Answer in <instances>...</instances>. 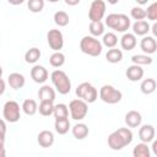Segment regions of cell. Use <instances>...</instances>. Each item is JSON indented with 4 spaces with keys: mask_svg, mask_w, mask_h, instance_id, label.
Returning a JSON list of instances; mask_svg holds the SVG:
<instances>
[{
    "mask_svg": "<svg viewBox=\"0 0 157 157\" xmlns=\"http://www.w3.org/2000/svg\"><path fill=\"white\" fill-rule=\"evenodd\" d=\"M132 131L129 128H119L108 136V146L113 151H120L132 141Z\"/></svg>",
    "mask_w": 157,
    "mask_h": 157,
    "instance_id": "obj_1",
    "label": "cell"
},
{
    "mask_svg": "<svg viewBox=\"0 0 157 157\" xmlns=\"http://www.w3.org/2000/svg\"><path fill=\"white\" fill-rule=\"evenodd\" d=\"M102 44L105 45L107 48H114L118 44V37L115 33L113 32H108V33H103V38H102Z\"/></svg>",
    "mask_w": 157,
    "mask_h": 157,
    "instance_id": "obj_33",
    "label": "cell"
},
{
    "mask_svg": "<svg viewBox=\"0 0 157 157\" xmlns=\"http://www.w3.org/2000/svg\"><path fill=\"white\" fill-rule=\"evenodd\" d=\"M88 126L83 123H76L72 128H71V132L74 135V137L76 140H83L87 137L88 135Z\"/></svg>",
    "mask_w": 157,
    "mask_h": 157,
    "instance_id": "obj_20",
    "label": "cell"
},
{
    "mask_svg": "<svg viewBox=\"0 0 157 157\" xmlns=\"http://www.w3.org/2000/svg\"><path fill=\"white\" fill-rule=\"evenodd\" d=\"M151 29V26L147 21L145 20H140V21H135V23L132 25V33L135 36H146Z\"/></svg>",
    "mask_w": 157,
    "mask_h": 157,
    "instance_id": "obj_19",
    "label": "cell"
},
{
    "mask_svg": "<svg viewBox=\"0 0 157 157\" xmlns=\"http://www.w3.org/2000/svg\"><path fill=\"white\" fill-rule=\"evenodd\" d=\"M37 142L40 147H52L54 144V134L50 130H42L37 136Z\"/></svg>",
    "mask_w": 157,
    "mask_h": 157,
    "instance_id": "obj_15",
    "label": "cell"
},
{
    "mask_svg": "<svg viewBox=\"0 0 157 157\" xmlns=\"http://www.w3.org/2000/svg\"><path fill=\"white\" fill-rule=\"evenodd\" d=\"M54 22H55V25H58L59 27H65V26H67L69 25V21H70V18H69V15L65 12V11H56L55 13H54Z\"/></svg>",
    "mask_w": 157,
    "mask_h": 157,
    "instance_id": "obj_34",
    "label": "cell"
},
{
    "mask_svg": "<svg viewBox=\"0 0 157 157\" xmlns=\"http://www.w3.org/2000/svg\"><path fill=\"white\" fill-rule=\"evenodd\" d=\"M108 4H110V5H115V4H118L119 2V0H105Z\"/></svg>",
    "mask_w": 157,
    "mask_h": 157,
    "instance_id": "obj_47",
    "label": "cell"
},
{
    "mask_svg": "<svg viewBox=\"0 0 157 157\" xmlns=\"http://www.w3.org/2000/svg\"><path fill=\"white\" fill-rule=\"evenodd\" d=\"M152 32H153V37L157 36V23H153L152 26Z\"/></svg>",
    "mask_w": 157,
    "mask_h": 157,
    "instance_id": "obj_44",
    "label": "cell"
},
{
    "mask_svg": "<svg viewBox=\"0 0 157 157\" xmlns=\"http://www.w3.org/2000/svg\"><path fill=\"white\" fill-rule=\"evenodd\" d=\"M155 136H156V130L151 124H145L139 129V139L141 140V142L150 144L155 139Z\"/></svg>",
    "mask_w": 157,
    "mask_h": 157,
    "instance_id": "obj_13",
    "label": "cell"
},
{
    "mask_svg": "<svg viewBox=\"0 0 157 157\" xmlns=\"http://www.w3.org/2000/svg\"><path fill=\"white\" fill-rule=\"evenodd\" d=\"M105 26L117 32L124 33L130 28L131 21L125 13H109L105 17Z\"/></svg>",
    "mask_w": 157,
    "mask_h": 157,
    "instance_id": "obj_2",
    "label": "cell"
},
{
    "mask_svg": "<svg viewBox=\"0 0 157 157\" xmlns=\"http://www.w3.org/2000/svg\"><path fill=\"white\" fill-rule=\"evenodd\" d=\"M54 110V103L53 101H40L38 105V112L43 117H49L53 114Z\"/></svg>",
    "mask_w": 157,
    "mask_h": 157,
    "instance_id": "obj_29",
    "label": "cell"
},
{
    "mask_svg": "<svg viewBox=\"0 0 157 157\" xmlns=\"http://www.w3.org/2000/svg\"><path fill=\"white\" fill-rule=\"evenodd\" d=\"M125 75H126V77H128L129 81H131V82H137V81H140V80L144 77V69H142L140 65L132 64V65H130V66L126 69Z\"/></svg>",
    "mask_w": 157,
    "mask_h": 157,
    "instance_id": "obj_16",
    "label": "cell"
},
{
    "mask_svg": "<svg viewBox=\"0 0 157 157\" xmlns=\"http://www.w3.org/2000/svg\"><path fill=\"white\" fill-rule=\"evenodd\" d=\"M40 55H42V53H40V50L38 48H36V47L29 48L25 53V61L27 64H36L40 59Z\"/></svg>",
    "mask_w": 157,
    "mask_h": 157,
    "instance_id": "obj_25",
    "label": "cell"
},
{
    "mask_svg": "<svg viewBox=\"0 0 157 157\" xmlns=\"http://www.w3.org/2000/svg\"><path fill=\"white\" fill-rule=\"evenodd\" d=\"M80 49L90 56H98L103 50V44L93 36H85L80 40Z\"/></svg>",
    "mask_w": 157,
    "mask_h": 157,
    "instance_id": "obj_4",
    "label": "cell"
},
{
    "mask_svg": "<svg viewBox=\"0 0 157 157\" xmlns=\"http://www.w3.org/2000/svg\"><path fill=\"white\" fill-rule=\"evenodd\" d=\"M47 42L50 49L54 52H59L64 47V36L60 29H49L47 33Z\"/></svg>",
    "mask_w": 157,
    "mask_h": 157,
    "instance_id": "obj_9",
    "label": "cell"
},
{
    "mask_svg": "<svg viewBox=\"0 0 157 157\" xmlns=\"http://www.w3.org/2000/svg\"><path fill=\"white\" fill-rule=\"evenodd\" d=\"M136 44H137L136 36L134 33L124 32V34L120 38V47H121V49H124L126 52H130V50H132L136 47Z\"/></svg>",
    "mask_w": 157,
    "mask_h": 157,
    "instance_id": "obj_14",
    "label": "cell"
},
{
    "mask_svg": "<svg viewBox=\"0 0 157 157\" xmlns=\"http://www.w3.org/2000/svg\"><path fill=\"white\" fill-rule=\"evenodd\" d=\"M49 63L53 67H61L65 64V55L59 50V52H54L50 58H49Z\"/></svg>",
    "mask_w": 157,
    "mask_h": 157,
    "instance_id": "obj_31",
    "label": "cell"
},
{
    "mask_svg": "<svg viewBox=\"0 0 157 157\" xmlns=\"http://www.w3.org/2000/svg\"><path fill=\"white\" fill-rule=\"evenodd\" d=\"M21 109L23 110L25 114L27 115H34L37 112H38V104L34 99L32 98H27L22 102V105H21Z\"/></svg>",
    "mask_w": 157,
    "mask_h": 157,
    "instance_id": "obj_23",
    "label": "cell"
},
{
    "mask_svg": "<svg viewBox=\"0 0 157 157\" xmlns=\"http://www.w3.org/2000/svg\"><path fill=\"white\" fill-rule=\"evenodd\" d=\"M38 98L39 101H53L55 99V91L49 85H43L38 90Z\"/></svg>",
    "mask_w": 157,
    "mask_h": 157,
    "instance_id": "obj_21",
    "label": "cell"
},
{
    "mask_svg": "<svg viewBox=\"0 0 157 157\" xmlns=\"http://www.w3.org/2000/svg\"><path fill=\"white\" fill-rule=\"evenodd\" d=\"M151 142H152V151H153L155 155H157V141L153 139Z\"/></svg>",
    "mask_w": 157,
    "mask_h": 157,
    "instance_id": "obj_42",
    "label": "cell"
},
{
    "mask_svg": "<svg viewBox=\"0 0 157 157\" xmlns=\"http://www.w3.org/2000/svg\"><path fill=\"white\" fill-rule=\"evenodd\" d=\"M130 16H131L135 21L145 20V18H146V11H145L141 6H135V7H132L131 11H130Z\"/></svg>",
    "mask_w": 157,
    "mask_h": 157,
    "instance_id": "obj_36",
    "label": "cell"
},
{
    "mask_svg": "<svg viewBox=\"0 0 157 157\" xmlns=\"http://www.w3.org/2000/svg\"><path fill=\"white\" fill-rule=\"evenodd\" d=\"M0 134L6 135V123L5 119H0Z\"/></svg>",
    "mask_w": 157,
    "mask_h": 157,
    "instance_id": "obj_38",
    "label": "cell"
},
{
    "mask_svg": "<svg viewBox=\"0 0 157 157\" xmlns=\"http://www.w3.org/2000/svg\"><path fill=\"white\" fill-rule=\"evenodd\" d=\"M156 87H157V82L155 78H145L142 80L141 85H140V91L144 93V94H151L156 91Z\"/></svg>",
    "mask_w": 157,
    "mask_h": 157,
    "instance_id": "obj_24",
    "label": "cell"
},
{
    "mask_svg": "<svg viewBox=\"0 0 157 157\" xmlns=\"http://www.w3.org/2000/svg\"><path fill=\"white\" fill-rule=\"evenodd\" d=\"M139 5H145V4H147L148 2V0H135Z\"/></svg>",
    "mask_w": 157,
    "mask_h": 157,
    "instance_id": "obj_46",
    "label": "cell"
},
{
    "mask_svg": "<svg viewBox=\"0 0 157 157\" xmlns=\"http://www.w3.org/2000/svg\"><path fill=\"white\" fill-rule=\"evenodd\" d=\"M132 155H134V157H150L151 151H150L148 144H146V142L137 144L132 150Z\"/></svg>",
    "mask_w": 157,
    "mask_h": 157,
    "instance_id": "obj_27",
    "label": "cell"
},
{
    "mask_svg": "<svg viewBox=\"0 0 157 157\" xmlns=\"http://www.w3.org/2000/svg\"><path fill=\"white\" fill-rule=\"evenodd\" d=\"M71 128V124H70V120L69 118H61V119H55V123H54V129L55 131L59 134V135H65L69 132Z\"/></svg>",
    "mask_w": 157,
    "mask_h": 157,
    "instance_id": "obj_22",
    "label": "cell"
},
{
    "mask_svg": "<svg viewBox=\"0 0 157 157\" xmlns=\"http://www.w3.org/2000/svg\"><path fill=\"white\" fill-rule=\"evenodd\" d=\"M7 83H9V86H10L11 88H13V90H20V88H22V87L25 86L26 78H25V76H23L22 74H20V72H12V74H10L9 77H7Z\"/></svg>",
    "mask_w": 157,
    "mask_h": 157,
    "instance_id": "obj_18",
    "label": "cell"
},
{
    "mask_svg": "<svg viewBox=\"0 0 157 157\" xmlns=\"http://www.w3.org/2000/svg\"><path fill=\"white\" fill-rule=\"evenodd\" d=\"M5 90H6V83H5V81L0 77V96H1V94H4Z\"/></svg>",
    "mask_w": 157,
    "mask_h": 157,
    "instance_id": "obj_39",
    "label": "cell"
},
{
    "mask_svg": "<svg viewBox=\"0 0 157 157\" xmlns=\"http://www.w3.org/2000/svg\"><path fill=\"white\" fill-rule=\"evenodd\" d=\"M142 123L141 113L137 110H129L125 114V124L129 128H139Z\"/></svg>",
    "mask_w": 157,
    "mask_h": 157,
    "instance_id": "obj_17",
    "label": "cell"
},
{
    "mask_svg": "<svg viewBox=\"0 0 157 157\" xmlns=\"http://www.w3.org/2000/svg\"><path fill=\"white\" fill-rule=\"evenodd\" d=\"M104 15H105V1L93 0L88 10V18L91 21H102Z\"/></svg>",
    "mask_w": 157,
    "mask_h": 157,
    "instance_id": "obj_10",
    "label": "cell"
},
{
    "mask_svg": "<svg viewBox=\"0 0 157 157\" xmlns=\"http://www.w3.org/2000/svg\"><path fill=\"white\" fill-rule=\"evenodd\" d=\"M44 4H45V0H27V7L33 13L40 12L44 9Z\"/></svg>",
    "mask_w": 157,
    "mask_h": 157,
    "instance_id": "obj_35",
    "label": "cell"
},
{
    "mask_svg": "<svg viewBox=\"0 0 157 157\" xmlns=\"http://www.w3.org/2000/svg\"><path fill=\"white\" fill-rule=\"evenodd\" d=\"M64 1H65V4L69 5V6H76L77 4H80L81 0H64Z\"/></svg>",
    "mask_w": 157,
    "mask_h": 157,
    "instance_id": "obj_40",
    "label": "cell"
},
{
    "mask_svg": "<svg viewBox=\"0 0 157 157\" xmlns=\"http://www.w3.org/2000/svg\"><path fill=\"white\" fill-rule=\"evenodd\" d=\"M88 29H90L91 36L97 38L99 36H103V33H104V23L102 21H91L90 26H88Z\"/></svg>",
    "mask_w": 157,
    "mask_h": 157,
    "instance_id": "obj_28",
    "label": "cell"
},
{
    "mask_svg": "<svg viewBox=\"0 0 157 157\" xmlns=\"http://www.w3.org/2000/svg\"><path fill=\"white\" fill-rule=\"evenodd\" d=\"M140 48L145 54H153L157 50V42L153 36H144L140 42Z\"/></svg>",
    "mask_w": 157,
    "mask_h": 157,
    "instance_id": "obj_12",
    "label": "cell"
},
{
    "mask_svg": "<svg viewBox=\"0 0 157 157\" xmlns=\"http://www.w3.org/2000/svg\"><path fill=\"white\" fill-rule=\"evenodd\" d=\"M31 77L36 83H44L49 77V74H48V70L44 66L34 65L31 69Z\"/></svg>",
    "mask_w": 157,
    "mask_h": 157,
    "instance_id": "obj_11",
    "label": "cell"
},
{
    "mask_svg": "<svg viewBox=\"0 0 157 157\" xmlns=\"http://www.w3.org/2000/svg\"><path fill=\"white\" fill-rule=\"evenodd\" d=\"M105 59H107L108 63H112V64L120 63L121 59H123V52L120 49H117L115 47L114 48H109V50L105 54Z\"/></svg>",
    "mask_w": 157,
    "mask_h": 157,
    "instance_id": "obj_26",
    "label": "cell"
},
{
    "mask_svg": "<svg viewBox=\"0 0 157 157\" xmlns=\"http://www.w3.org/2000/svg\"><path fill=\"white\" fill-rule=\"evenodd\" d=\"M99 98L107 104H117L121 101L123 93L112 85H103L99 88Z\"/></svg>",
    "mask_w": 157,
    "mask_h": 157,
    "instance_id": "obj_5",
    "label": "cell"
},
{
    "mask_svg": "<svg viewBox=\"0 0 157 157\" xmlns=\"http://www.w3.org/2000/svg\"><path fill=\"white\" fill-rule=\"evenodd\" d=\"M53 115L55 119H61V118H69V108L64 103L54 104V110Z\"/></svg>",
    "mask_w": 157,
    "mask_h": 157,
    "instance_id": "obj_30",
    "label": "cell"
},
{
    "mask_svg": "<svg viewBox=\"0 0 157 157\" xmlns=\"http://www.w3.org/2000/svg\"><path fill=\"white\" fill-rule=\"evenodd\" d=\"M6 137V135H1L0 134V147H5V139Z\"/></svg>",
    "mask_w": 157,
    "mask_h": 157,
    "instance_id": "obj_43",
    "label": "cell"
},
{
    "mask_svg": "<svg viewBox=\"0 0 157 157\" xmlns=\"http://www.w3.org/2000/svg\"><path fill=\"white\" fill-rule=\"evenodd\" d=\"M23 1H25V0H7V2H9V4L15 5V6H16V5H21Z\"/></svg>",
    "mask_w": 157,
    "mask_h": 157,
    "instance_id": "obj_41",
    "label": "cell"
},
{
    "mask_svg": "<svg viewBox=\"0 0 157 157\" xmlns=\"http://www.w3.org/2000/svg\"><path fill=\"white\" fill-rule=\"evenodd\" d=\"M67 108H69L70 117L74 120H76V121H80V120L85 119L86 115H87V113H88V103H86L81 98L72 99L69 103V107Z\"/></svg>",
    "mask_w": 157,
    "mask_h": 157,
    "instance_id": "obj_6",
    "label": "cell"
},
{
    "mask_svg": "<svg viewBox=\"0 0 157 157\" xmlns=\"http://www.w3.org/2000/svg\"><path fill=\"white\" fill-rule=\"evenodd\" d=\"M76 96L83 99L86 103H93L98 98V91L90 82H82L76 87Z\"/></svg>",
    "mask_w": 157,
    "mask_h": 157,
    "instance_id": "obj_7",
    "label": "cell"
},
{
    "mask_svg": "<svg viewBox=\"0 0 157 157\" xmlns=\"http://www.w3.org/2000/svg\"><path fill=\"white\" fill-rule=\"evenodd\" d=\"M2 76V67H1V65H0V77Z\"/></svg>",
    "mask_w": 157,
    "mask_h": 157,
    "instance_id": "obj_48",
    "label": "cell"
},
{
    "mask_svg": "<svg viewBox=\"0 0 157 157\" xmlns=\"http://www.w3.org/2000/svg\"><path fill=\"white\" fill-rule=\"evenodd\" d=\"M47 1H49V2H58L59 0H47Z\"/></svg>",
    "mask_w": 157,
    "mask_h": 157,
    "instance_id": "obj_49",
    "label": "cell"
},
{
    "mask_svg": "<svg viewBox=\"0 0 157 157\" xmlns=\"http://www.w3.org/2000/svg\"><path fill=\"white\" fill-rule=\"evenodd\" d=\"M2 117L7 123H17L21 118V108L16 101H7L2 107Z\"/></svg>",
    "mask_w": 157,
    "mask_h": 157,
    "instance_id": "obj_8",
    "label": "cell"
},
{
    "mask_svg": "<svg viewBox=\"0 0 157 157\" xmlns=\"http://www.w3.org/2000/svg\"><path fill=\"white\" fill-rule=\"evenodd\" d=\"M5 155H6L5 147H0V157H5Z\"/></svg>",
    "mask_w": 157,
    "mask_h": 157,
    "instance_id": "obj_45",
    "label": "cell"
},
{
    "mask_svg": "<svg viewBox=\"0 0 157 157\" xmlns=\"http://www.w3.org/2000/svg\"><path fill=\"white\" fill-rule=\"evenodd\" d=\"M50 80L52 83L54 85L55 90L60 93V94H67L71 91V81L69 78V76L66 75L65 71L63 70H54L50 74Z\"/></svg>",
    "mask_w": 157,
    "mask_h": 157,
    "instance_id": "obj_3",
    "label": "cell"
},
{
    "mask_svg": "<svg viewBox=\"0 0 157 157\" xmlns=\"http://www.w3.org/2000/svg\"><path fill=\"white\" fill-rule=\"evenodd\" d=\"M146 11V17L150 20V21H156L157 20V1H155V2H152L148 7H147V10H145Z\"/></svg>",
    "mask_w": 157,
    "mask_h": 157,
    "instance_id": "obj_37",
    "label": "cell"
},
{
    "mask_svg": "<svg viewBox=\"0 0 157 157\" xmlns=\"http://www.w3.org/2000/svg\"><path fill=\"white\" fill-rule=\"evenodd\" d=\"M131 61L132 64L142 66V65H151L153 60L148 54H135L131 56Z\"/></svg>",
    "mask_w": 157,
    "mask_h": 157,
    "instance_id": "obj_32",
    "label": "cell"
}]
</instances>
